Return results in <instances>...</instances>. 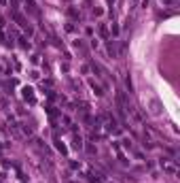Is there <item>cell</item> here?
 Masks as SVG:
<instances>
[{
    "instance_id": "cell-2",
    "label": "cell",
    "mask_w": 180,
    "mask_h": 183,
    "mask_svg": "<svg viewBox=\"0 0 180 183\" xmlns=\"http://www.w3.org/2000/svg\"><path fill=\"white\" fill-rule=\"evenodd\" d=\"M108 51H110L112 56H115V53H117V49H115V43H108Z\"/></svg>"
},
{
    "instance_id": "cell-1",
    "label": "cell",
    "mask_w": 180,
    "mask_h": 183,
    "mask_svg": "<svg viewBox=\"0 0 180 183\" xmlns=\"http://www.w3.org/2000/svg\"><path fill=\"white\" fill-rule=\"evenodd\" d=\"M24 96H26V98H30V100H32V89H30V87H26V89H24Z\"/></svg>"
}]
</instances>
